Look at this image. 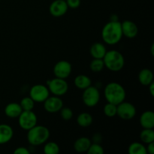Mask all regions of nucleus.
<instances>
[{
	"instance_id": "f257e3e1",
	"label": "nucleus",
	"mask_w": 154,
	"mask_h": 154,
	"mask_svg": "<svg viewBox=\"0 0 154 154\" xmlns=\"http://www.w3.org/2000/svg\"><path fill=\"white\" fill-rule=\"evenodd\" d=\"M123 36L121 23L119 22L118 20H110L102 28V40L107 45H116L120 42Z\"/></svg>"
},
{
	"instance_id": "f03ea898",
	"label": "nucleus",
	"mask_w": 154,
	"mask_h": 154,
	"mask_svg": "<svg viewBox=\"0 0 154 154\" xmlns=\"http://www.w3.org/2000/svg\"><path fill=\"white\" fill-rule=\"evenodd\" d=\"M104 95L107 102L117 105L125 101L126 93L121 84L117 82H111L105 87Z\"/></svg>"
},
{
	"instance_id": "7ed1b4c3",
	"label": "nucleus",
	"mask_w": 154,
	"mask_h": 154,
	"mask_svg": "<svg viewBox=\"0 0 154 154\" xmlns=\"http://www.w3.org/2000/svg\"><path fill=\"white\" fill-rule=\"evenodd\" d=\"M102 60L105 67L111 72H120L125 64L123 54L116 50L107 51Z\"/></svg>"
},
{
	"instance_id": "20e7f679",
	"label": "nucleus",
	"mask_w": 154,
	"mask_h": 154,
	"mask_svg": "<svg viewBox=\"0 0 154 154\" xmlns=\"http://www.w3.org/2000/svg\"><path fill=\"white\" fill-rule=\"evenodd\" d=\"M50 137V131L46 126L35 125L29 129L27 133L28 142L32 146H39L45 144Z\"/></svg>"
},
{
	"instance_id": "39448f33",
	"label": "nucleus",
	"mask_w": 154,
	"mask_h": 154,
	"mask_svg": "<svg viewBox=\"0 0 154 154\" xmlns=\"http://www.w3.org/2000/svg\"><path fill=\"white\" fill-rule=\"evenodd\" d=\"M48 87L50 93H52L54 96H64L69 90V85L66 81V79L55 78L52 80L48 81Z\"/></svg>"
},
{
	"instance_id": "423d86ee",
	"label": "nucleus",
	"mask_w": 154,
	"mask_h": 154,
	"mask_svg": "<svg viewBox=\"0 0 154 154\" xmlns=\"http://www.w3.org/2000/svg\"><path fill=\"white\" fill-rule=\"evenodd\" d=\"M83 102L84 105L89 108H93L97 105L100 100V93L98 88L93 86H90L87 89L84 90L82 95Z\"/></svg>"
},
{
	"instance_id": "0eeeda50",
	"label": "nucleus",
	"mask_w": 154,
	"mask_h": 154,
	"mask_svg": "<svg viewBox=\"0 0 154 154\" xmlns=\"http://www.w3.org/2000/svg\"><path fill=\"white\" fill-rule=\"evenodd\" d=\"M17 118L20 127L24 130L28 131L37 125V116L32 111H23Z\"/></svg>"
},
{
	"instance_id": "6e6552de",
	"label": "nucleus",
	"mask_w": 154,
	"mask_h": 154,
	"mask_svg": "<svg viewBox=\"0 0 154 154\" xmlns=\"http://www.w3.org/2000/svg\"><path fill=\"white\" fill-rule=\"evenodd\" d=\"M136 114V108L132 103L122 102L117 105V115L124 120H132Z\"/></svg>"
},
{
	"instance_id": "1a4fd4ad",
	"label": "nucleus",
	"mask_w": 154,
	"mask_h": 154,
	"mask_svg": "<svg viewBox=\"0 0 154 154\" xmlns=\"http://www.w3.org/2000/svg\"><path fill=\"white\" fill-rule=\"evenodd\" d=\"M50 91L48 87L43 84H35L29 90V96L35 102H44L49 97Z\"/></svg>"
},
{
	"instance_id": "9d476101",
	"label": "nucleus",
	"mask_w": 154,
	"mask_h": 154,
	"mask_svg": "<svg viewBox=\"0 0 154 154\" xmlns=\"http://www.w3.org/2000/svg\"><path fill=\"white\" fill-rule=\"evenodd\" d=\"M72 71V66L69 62L66 60H60L57 62L54 67V74L56 78L66 79L69 78Z\"/></svg>"
},
{
	"instance_id": "9b49d317",
	"label": "nucleus",
	"mask_w": 154,
	"mask_h": 154,
	"mask_svg": "<svg viewBox=\"0 0 154 154\" xmlns=\"http://www.w3.org/2000/svg\"><path fill=\"white\" fill-rule=\"evenodd\" d=\"M44 103V108L45 111L51 114L57 113L61 110L63 107V102L60 96H54L51 97H48Z\"/></svg>"
},
{
	"instance_id": "f8f14e48",
	"label": "nucleus",
	"mask_w": 154,
	"mask_h": 154,
	"mask_svg": "<svg viewBox=\"0 0 154 154\" xmlns=\"http://www.w3.org/2000/svg\"><path fill=\"white\" fill-rule=\"evenodd\" d=\"M69 7L66 0H54L49 7V12L52 16L60 17L66 14Z\"/></svg>"
},
{
	"instance_id": "ddd939ff",
	"label": "nucleus",
	"mask_w": 154,
	"mask_h": 154,
	"mask_svg": "<svg viewBox=\"0 0 154 154\" xmlns=\"http://www.w3.org/2000/svg\"><path fill=\"white\" fill-rule=\"evenodd\" d=\"M121 28L123 35L128 38H133L136 37L138 32V28L136 24L131 20H124L121 23Z\"/></svg>"
},
{
	"instance_id": "4468645a",
	"label": "nucleus",
	"mask_w": 154,
	"mask_h": 154,
	"mask_svg": "<svg viewBox=\"0 0 154 154\" xmlns=\"http://www.w3.org/2000/svg\"><path fill=\"white\" fill-rule=\"evenodd\" d=\"M14 136V130L8 124H0V144H7Z\"/></svg>"
},
{
	"instance_id": "2eb2a0df",
	"label": "nucleus",
	"mask_w": 154,
	"mask_h": 154,
	"mask_svg": "<svg viewBox=\"0 0 154 154\" xmlns=\"http://www.w3.org/2000/svg\"><path fill=\"white\" fill-rule=\"evenodd\" d=\"M139 123L143 129H153L154 113L152 111H146L141 115Z\"/></svg>"
},
{
	"instance_id": "dca6fc26",
	"label": "nucleus",
	"mask_w": 154,
	"mask_h": 154,
	"mask_svg": "<svg viewBox=\"0 0 154 154\" xmlns=\"http://www.w3.org/2000/svg\"><path fill=\"white\" fill-rule=\"evenodd\" d=\"M5 114L8 117L10 118H17L20 116L23 111L20 103L16 102H11L8 104L5 108Z\"/></svg>"
},
{
	"instance_id": "f3484780",
	"label": "nucleus",
	"mask_w": 154,
	"mask_h": 154,
	"mask_svg": "<svg viewBox=\"0 0 154 154\" xmlns=\"http://www.w3.org/2000/svg\"><path fill=\"white\" fill-rule=\"evenodd\" d=\"M92 141L87 137H81L78 138L74 143V149L78 153H85L87 152Z\"/></svg>"
},
{
	"instance_id": "a211bd4d",
	"label": "nucleus",
	"mask_w": 154,
	"mask_h": 154,
	"mask_svg": "<svg viewBox=\"0 0 154 154\" xmlns=\"http://www.w3.org/2000/svg\"><path fill=\"white\" fill-rule=\"evenodd\" d=\"M107 49L103 44L100 42H96L93 44L90 48V54L93 59H103Z\"/></svg>"
},
{
	"instance_id": "6ab92c4d",
	"label": "nucleus",
	"mask_w": 154,
	"mask_h": 154,
	"mask_svg": "<svg viewBox=\"0 0 154 154\" xmlns=\"http://www.w3.org/2000/svg\"><path fill=\"white\" fill-rule=\"evenodd\" d=\"M138 81L144 86H148L153 82V73L150 69H144L138 74Z\"/></svg>"
},
{
	"instance_id": "aec40b11",
	"label": "nucleus",
	"mask_w": 154,
	"mask_h": 154,
	"mask_svg": "<svg viewBox=\"0 0 154 154\" xmlns=\"http://www.w3.org/2000/svg\"><path fill=\"white\" fill-rule=\"evenodd\" d=\"M75 87L78 88L79 90H85L87 87L91 86L92 81L91 79L88 76L85 75H79L75 78L74 81Z\"/></svg>"
},
{
	"instance_id": "412c9836",
	"label": "nucleus",
	"mask_w": 154,
	"mask_h": 154,
	"mask_svg": "<svg viewBox=\"0 0 154 154\" xmlns=\"http://www.w3.org/2000/svg\"><path fill=\"white\" fill-rule=\"evenodd\" d=\"M93 118L92 115L89 113H81L77 117V123L81 127H88L93 123Z\"/></svg>"
},
{
	"instance_id": "4be33fe9",
	"label": "nucleus",
	"mask_w": 154,
	"mask_h": 154,
	"mask_svg": "<svg viewBox=\"0 0 154 154\" xmlns=\"http://www.w3.org/2000/svg\"><path fill=\"white\" fill-rule=\"evenodd\" d=\"M128 153L129 154H147V149L144 144L139 142H133L129 146Z\"/></svg>"
},
{
	"instance_id": "5701e85b",
	"label": "nucleus",
	"mask_w": 154,
	"mask_h": 154,
	"mask_svg": "<svg viewBox=\"0 0 154 154\" xmlns=\"http://www.w3.org/2000/svg\"><path fill=\"white\" fill-rule=\"evenodd\" d=\"M140 139L145 144L154 141V131L153 129H144L140 133Z\"/></svg>"
},
{
	"instance_id": "b1692460",
	"label": "nucleus",
	"mask_w": 154,
	"mask_h": 154,
	"mask_svg": "<svg viewBox=\"0 0 154 154\" xmlns=\"http://www.w3.org/2000/svg\"><path fill=\"white\" fill-rule=\"evenodd\" d=\"M43 151L45 154H57L60 153V146L54 141L48 142L45 144Z\"/></svg>"
},
{
	"instance_id": "393cba45",
	"label": "nucleus",
	"mask_w": 154,
	"mask_h": 154,
	"mask_svg": "<svg viewBox=\"0 0 154 154\" xmlns=\"http://www.w3.org/2000/svg\"><path fill=\"white\" fill-rule=\"evenodd\" d=\"M105 64L102 59H93L90 65V68L92 72H100L103 70Z\"/></svg>"
},
{
	"instance_id": "a878e982",
	"label": "nucleus",
	"mask_w": 154,
	"mask_h": 154,
	"mask_svg": "<svg viewBox=\"0 0 154 154\" xmlns=\"http://www.w3.org/2000/svg\"><path fill=\"white\" fill-rule=\"evenodd\" d=\"M23 111H32L35 107V102L30 96L24 97L20 102Z\"/></svg>"
},
{
	"instance_id": "bb28decb",
	"label": "nucleus",
	"mask_w": 154,
	"mask_h": 154,
	"mask_svg": "<svg viewBox=\"0 0 154 154\" xmlns=\"http://www.w3.org/2000/svg\"><path fill=\"white\" fill-rule=\"evenodd\" d=\"M103 112L105 116L108 117H113L117 115V105L108 102L103 108Z\"/></svg>"
},
{
	"instance_id": "cd10ccee",
	"label": "nucleus",
	"mask_w": 154,
	"mask_h": 154,
	"mask_svg": "<svg viewBox=\"0 0 154 154\" xmlns=\"http://www.w3.org/2000/svg\"><path fill=\"white\" fill-rule=\"evenodd\" d=\"M87 153L88 154H103L104 149L102 147V145H100V144L93 143V144H90Z\"/></svg>"
},
{
	"instance_id": "c85d7f7f",
	"label": "nucleus",
	"mask_w": 154,
	"mask_h": 154,
	"mask_svg": "<svg viewBox=\"0 0 154 154\" xmlns=\"http://www.w3.org/2000/svg\"><path fill=\"white\" fill-rule=\"evenodd\" d=\"M60 111V116H61L63 120L68 121V120H70L73 117V111H72V110L71 108L63 107Z\"/></svg>"
},
{
	"instance_id": "c756f323",
	"label": "nucleus",
	"mask_w": 154,
	"mask_h": 154,
	"mask_svg": "<svg viewBox=\"0 0 154 154\" xmlns=\"http://www.w3.org/2000/svg\"><path fill=\"white\" fill-rule=\"evenodd\" d=\"M69 8L75 9L78 8L81 5V0H66Z\"/></svg>"
},
{
	"instance_id": "7c9ffc66",
	"label": "nucleus",
	"mask_w": 154,
	"mask_h": 154,
	"mask_svg": "<svg viewBox=\"0 0 154 154\" xmlns=\"http://www.w3.org/2000/svg\"><path fill=\"white\" fill-rule=\"evenodd\" d=\"M14 154H29V150L25 147H17L16 150L14 151Z\"/></svg>"
},
{
	"instance_id": "2f4dec72",
	"label": "nucleus",
	"mask_w": 154,
	"mask_h": 154,
	"mask_svg": "<svg viewBox=\"0 0 154 154\" xmlns=\"http://www.w3.org/2000/svg\"><path fill=\"white\" fill-rule=\"evenodd\" d=\"M102 137L100 133H96L93 135V143H98V144H100V142L102 141Z\"/></svg>"
},
{
	"instance_id": "473e14b6",
	"label": "nucleus",
	"mask_w": 154,
	"mask_h": 154,
	"mask_svg": "<svg viewBox=\"0 0 154 154\" xmlns=\"http://www.w3.org/2000/svg\"><path fill=\"white\" fill-rule=\"evenodd\" d=\"M147 144H148V146H147V147H146V149H147V152L150 154H153L154 153V142L153 141V142H150Z\"/></svg>"
},
{
	"instance_id": "72a5a7b5",
	"label": "nucleus",
	"mask_w": 154,
	"mask_h": 154,
	"mask_svg": "<svg viewBox=\"0 0 154 154\" xmlns=\"http://www.w3.org/2000/svg\"><path fill=\"white\" fill-rule=\"evenodd\" d=\"M148 87H149V92H150V95H151L152 96H154V84L153 82H152L151 84H149L148 85Z\"/></svg>"
},
{
	"instance_id": "f704fd0d",
	"label": "nucleus",
	"mask_w": 154,
	"mask_h": 154,
	"mask_svg": "<svg viewBox=\"0 0 154 154\" xmlns=\"http://www.w3.org/2000/svg\"><path fill=\"white\" fill-rule=\"evenodd\" d=\"M153 48H154V45L153 44V45H152V46H151V54H152V55H153Z\"/></svg>"
}]
</instances>
